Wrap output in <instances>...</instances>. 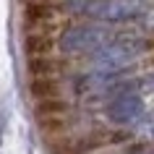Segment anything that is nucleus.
<instances>
[{
	"instance_id": "nucleus-1",
	"label": "nucleus",
	"mask_w": 154,
	"mask_h": 154,
	"mask_svg": "<svg viewBox=\"0 0 154 154\" xmlns=\"http://www.w3.org/2000/svg\"><path fill=\"white\" fill-rule=\"evenodd\" d=\"M65 8L79 16H89L97 21H128L146 11L138 0H68Z\"/></svg>"
},
{
	"instance_id": "nucleus-2",
	"label": "nucleus",
	"mask_w": 154,
	"mask_h": 154,
	"mask_svg": "<svg viewBox=\"0 0 154 154\" xmlns=\"http://www.w3.org/2000/svg\"><path fill=\"white\" fill-rule=\"evenodd\" d=\"M144 50H146V42L131 34V37H118V39H110L107 45H102L91 60H94V68L99 73H118L128 63H133Z\"/></svg>"
},
{
	"instance_id": "nucleus-3",
	"label": "nucleus",
	"mask_w": 154,
	"mask_h": 154,
	"mask_svg": "<svg viewBox=\"0 0 154 154\" xmlns=\"http://www.w3.org/2000/svg\"><path fill=\"white\" fill-rule=\"evenodd\" d=\"M110 42V29L105 26H94V24H84V26H73L65 29L60 34V50L68 55H86V52H97L102 45Z\"/></svg>"
},
{
	"instance_id": "nucleus-4",
	"label": "nucleus",
	"mask_w": 154,
	"mask_h": 154,
	"mask_svg": "<svg viewBox=\"0 0 154 154\" xmlns=\"http://www.w3.org/2000/svg\"><path fill=\"white\" fill-rule=\"evenodd\" d=\"M144 115V99L136 91H123L107 105V118L112 123H133Z\"/></svg>"
},
{
	"instance_id": "nucleus-5",
	"label": "nucleus",
	"mask_w": 154,
	"mask_h": 154,
	"mask_svg": "<svg viewBox=\"0 0 154 154\" xmlns=\"http://www.w3.org/2000/svg\"><path fill=\"white\" fill-rule=\"evenodd\" d=\"M32 94L37 102H42V99H55L57 97V84L50 79V76H45V79H32Z\"/></svg>"
},
{
	"instance_id": "nucleus-6",
	"label": "nucleus",
	"mask_w": 154,
	"mask_h": 154,
	"mask_svg": "<svg viewBox=\"0 0 154 154\" xmlns=\"http://www.w3.org/2000/svg\"><path fill=\"white\" fill-rule=\"evenodd\" d=\"M24 45H26V52H29L32 57H42V55H47L50 47H52V42H50L45 34H29Z\"/></svg>"
},
{
	"instance_id": "nucleus-7",
	"label": "nucleus",
	"mask_w": 154,
	"mask_h": 154,
	"mask_svg": "<svg viewBox=\"0 0 154 154\" xmlns=\"http://www.w3.org/2000/svg\"><path fill=\"white\" fill-rule=\"evenodd\" d=\"M26 18L29 21H47V18H52V8L47 3H29L26 5Z\"/></svg>"
},
{
	"instance_id": "nucleus-8",
	"label": "nucleus",
	"mask_w": 154,
	"mask_h": 154,
	"mask_svg": "<svg viewBox=\"0 0 154 154\" xmlns=\"http://www.w3.org/2000/svg\"><path fill=\"white\" fill-rule=\"evenodd\" d=\"M29 71L34 73V79H45V76H50V73H52V63H50L47 55L32 57V60H29Z\"/></svg>"
},
{
	"instance_id": "nucleus-9",
	"label": "nucleus",
	"mask_w": 154,
	"mask_h": 154,
	"mask_svg": "<svg viewBox=\"0 0 154 154\" xmlns=\"http://www.w3.org/2000/svg\"><path fill=\"white\" fill-rule=\"evenodd\" d=\"M55 112H65V102H60V99H42V102H37V115H45V118H50V115Z\"/></svg>"
}]
</instances>
